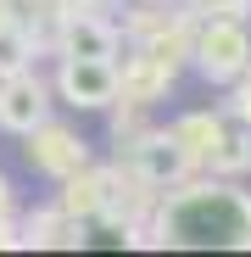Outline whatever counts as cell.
Instances as JSON below:
<instances>
[{"mask_svg":"<svg viewBox=\"0 0 251 257\" xmlns=\"http://www.w3.org/2000/svg\"><path fill=\"white\" fill-rule=\"evenodd\" d=\"M39 90H28V84H17V90H6V106H0V117H6L12 128H28V123H39Z\"/></svg>","mask_w":251,"mask_h":257,"instance_id":"3957f363","label":"cell"},{"mask_svg":"<svg viewBox=\"0 0 251 257\" xmlns=\"http://www.w3.org/2000/svg\"><path fill=\"white\" fill-rule=\"evenodd\" d=\"M62 90L73 95V106H106L112 101V73L101 56H73L62 73Z\"/></svg>","mask_w":251,"mask_h":257,"instance_id":"7a4b0ae2","label":"cell"},{"mask_svg":"<svg viewBox=\"0 0 251 257\" xmlns=\"http://www.w3.org/2000/svg\"><path fill=\"white\" fill-rule=\"evenodd\" d=\"M245 235V207L234 201V196H190V201H179L173 207V240H184V246H229V240H240Z\"/></svg>","mask_w":251,"mask_h":257,"instance_id":"6da1fadb","label":"cell"}]
</instances>
